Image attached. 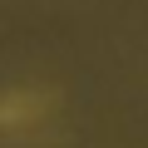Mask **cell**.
<instances>
[{
	"label": "cell",
	"mask_w": 148,
	"mask_h": 148,
	"mask_svg": "<svg viewBox=\"0 0 148 148\" xmlns=\"http://www.w3.org/2000/svg\"><path fill=\"white\" fill-rule=\"evenodd\" d=\"M45 109V94H0V123H30Z\"/></svg>",
	"instance_id": "cell-1"
}]
</instances>
